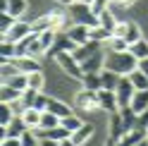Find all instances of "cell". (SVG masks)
I'll return each mask as SVG.
<instances>
[{"mask_svg":"<svg viewBox=\"0 0 148 146\" xmlns=\"http://www.w3.org/2000/svg\"><path fill=\"white\" fill-rule=\"evenodd\" d=\"M136 67H138V60L129 50H124V53H105V70L115 72L119 77H129Z\"/></svg>","mask_w":148,"mask_h":146,"instance_id":"cell-1","label":"cell"},{"mask_svg":"<svg viewBox=\"0 0 148 146\" xmlns=\"http://www.w3.org/2000/svg\"><path fill=\"white\" fill-rule=\"evenodd\" d=\"M36 98H38V91L26 89V91H24V96H22V101H24L26 108H34V105H36Z\"/></svg>","mask_w":148,"mask_h":146,"instance_id":"cell-38","label":"cell"},{"mask_svg":"<svg viewBox=\"0 0 148 146\" xmlns=\"http://www.w3.org/2000/svg\"><path fill=\"white\" fill-rule=\"evenodd\" d=\"M31 34H34V31H31V24H26V22H17L12 29L3 36V39H5V41H12V43H19V41H24L26 36H31Z\"/></svg>","mask_w":148,"mask_h":146,"instance_id":"cell-9","label":"cell"},{"mask_svg":"<svg viewBox=\"0 0 148 146\" xmlns=\"http://www.w3.org/2000/svg\"><path fill=\"white\" fill-rule=\"evenodd\" d=\"M3 84H7V86H12V89H17V91H24L29 89V74H22V72H17L14 77H10L7 81H3Z\"/></svg>","mask_w":148,"mask_h":146,"instance_id":"cell-20","label":"cell"},{"mask_svg":"<svg viewBox=\"0 0 148 146\" xmlns=\"http://www.w3.org/2000/svg\"><path fill=\"white\" fill-rule=\"evenodd\" d=\"M119 117H122V125H124V129H127V132L136 127V120H138V115L132 110V105L122 108V110H119ZM127 132H124V134H127Z\"/></svg>","mask_w":148,"mask_h":146,"instance_id":"cell-21","label":"cell"},{"mask_svg":"<svg viewBox=\"0 0 148 146\" xmlns=\"http://www.w3.org/2000/svg\"><path fill=\"white\" fill-rule=\"evenodd\" d=\"M138 70H141L143 74L148 77V58H146V60H141V62H138Z\"/></svg>","mask_w":148,"mask_h":146,"instance_id":"cell-44","label":"cell"},{"mask_svg":"<svg viewBox=\"0 0 148 146\" xmlns=\"http://www.w3.org/2000/svg\"><path fill=\"white\" fill-rule=\"evenodd\" d=\"M60 5H64V7H72V5H77V0H58Z\"/></svg>","mask_w":148,"mask_h":146,"instance_id":"cell-46","label":"cell"},{"mask_svg":"<svg viewBox=\"0 0 148 146\" xmlns=\"http://www.w3.org/2000/svg\"><path fill=\"white\" fill-rule=\"evenodd\" d=\"M0 55H3V60H14L17 58V43L3 39V43H0Z\"/></svg>","mask_w":148,"mask_h":146,"instance_id":"cell-32","label":"cell"},{"mask_svg":"<svg viewBox=\"0 0 148 146\" xmlns=\"http://www.w3.org/2000/svg\"><path fill=\"white\" fill-rule=\"evenodd\" d=\"M132 110L136 115H143L148 110V91H136L132 98Z\"/></svg>","mask_w":148,"mask_h":146,"instance_id":"cell-18","label":"cell"},{"mask_svg":"<svg viewBox=\"0 0 148 146\" xmlns=\"http://www.w3.org/2000/svg\"><path fill=\"white\" fill-rule=\"evenodd\" d=\"M26 10H29V3L26 0H0V12L12 14L14 19H19Z\"/></svg>","mask_w":148,"mask_h":146,"instance_id":"cell-7","label":"cell"},{"mask_svg":"<svg viewBox=\"0 0 148 146\" xmlns=\"http://www.w3.org/2000/svg\"><path fill=\"white\" fill-rule=\"evenodd\" d=\"M60 125H62V127H64V129H67L69 134H74V132H77V129H79V127L84 125V122H81L77 115H69V117H64V120H60Z\"/></svg>","mask_w":148,"mask_h":146,"instance_id":"cell-36","label":"cell"},{"mask_svg":"<svg viewBox=\"0 0 148 146\" xmlns=\"http://www.w3.org/2000/svg\"><path fill=\"white\" fill-rule=\"evenodd\" d=\"M55 127H60V117L45 110V113H43V117H41V127H38V129L48 132V129H55Z\"/></svg>","mask_w":148,"mask_h":146,"instance_id":"cell-29","label":"cell"},{"mask_svg":"<svg viewBox=\"0 0 148 146\" xmlns=\"http://www.w3.org/2000/svg\"><path fill=\"white\" fill-rule=\"evenodd\" d=\"M48 17H50V22H53V29L60 34V29L64 26V22H67V14H64L62 10H53V12H48Z\"/></svg>","mask_w":148,"mask_h":146,"instance_id":"cell-34","label":"cell"},{"mask_svg":"<svg viewBox=\"0 0 148 146\" xmlns=\"http://www.w3.org/2000/svg\"><path fill=\"white\" fill-rule=\"evenodd\" d=\"M141 141H146V129L134 127V129H129L122 139L117 141V146H136V144H141Z\"/></svg>","mask_w":148,"mask_h":146,"instance_id":"cell-13","label":"cell"},{"mask_svg":"<svg viewBox=\"0 0 148 146\" xmlns=\"http://www.w3.org/2000/svg\"><path fill=\"white\" fill-rule=\"evenodd\" d=\"M10 62L17 67V72H22V74H31V72H38L41 70L38 60H34V58H14Z\"/></svg>","mask_w":148,"mask_h":146,"instance_id":"cell-12","label":"cell"},{"mask_svg":"<svg viewBox=\"0 0 148 146\" xmlns=\"http://www.w3.org/2000/svg\"><path fill=\"white\" fill-rule=\"evenodd\" d=\"M17 22H19V19H14V17L12 14H7V12H3V14H0V34H7V31H10L12 29V26L17 24Z\"/></svg>","mask_w":148,"mask_h":146,"instance_id":"cell-37","label":"cell"},{"mask_svg":"<svg viewBox=\"0 0 148 146\" xmlns=\"http://www.w3.org/2000/svg\"><path fill=\"white\" fill-rule=\"evenodd\" d=\"M38 144H41V139H38L36 132H31V129L22 136V146H38Z\"/></svg>","mask_w":148,"mask_h":146,"instance_id":"cell-40","label":"cell"},{"mask_svg":"<svg viewBox=\"0 0 148 146\" xmlns=\"http://www.w3.org/2000/svg\"><path fill=\"white\" fill-rule=\"evenodd\" d=\"M110 39H112V34H110L108 29H103L100 24L91 29V41H98V43H103V45H105V43H108Z\"/></svg>","mask_w":148,"mask_h":146,"instance_id":"cell-31","label":"cell"},{"mask_svg":"<svg viewBox=\"0 0 148 146\" xmlns=\"http://www.w3.org/2000/svg\"><path fill=\"white\" fill-rule=\"evenodd\" d=\"M0 146H22V139H5L0 141Z\"/></svg>","mask_w":148,"mask_h":146,"instance_id":"cell-43","label":"cell"},{"mask_svg":"<svg viewBox=\"0 0 148 146\" xmlns=\"http://www.w3.org/2000/svg\"><path fill=\"white\" fill-rule=\"evenodd\" d=\"M146 144H148V129H146Z\"/></svg>","mask_w":148,"mask_h":146,"instance_id":"cell-53","label":"cell"},{"mask_svg":"<svg viewBox=\"0 0 148 146\" xmlns=\"http://www.w3.org/2000/svg\"><path fill=\"white\" fill-rule=\"evenodd\" d=\"M105 146H117V141H112V139H108V141H105Z\"/></svg>","mask_w":148,"mask_h":146,"instance_id":"cell-49","label":"cell"},{"mask_svg":"<svg viewBox=\"0 0 148 146\" xmlns=\"http://www.w3.org/2000/svg\"><path fill=\"white\" fill-rule=\"evenodd\" d=\"M129 53H132V55L141 62V60H146L148 58V41L146 39H141V41H136L134 45H129Z\"/></svg>","mask_w":148,"mask_h":146,"instance_id":"cell-26","label":"cell"},{"mask_svg":"<svg viewBox=\"0 0 148 146\" xmlns=\"http://www.w3.org/2000/svg\"><path fill=\"white\" fill-rule=\"evenodd\" d=\"M38 146H60V141H53V139H41Z\"/></svg>","mask_w":148,"mask_h":146,"instance_id":"cell-45","label":"cell"},{"mask_svg":"<svg viewBox=\"0 0 148 146\" xmlns=\"http://www.w3.org/2000/svg\"><path fill=\"white\" fill-rule=\"evenodd\" d=\"M98 22H100V26H103V29H108L110 34H112V31H115V26L119 24V22H117V17L110 12V10H105L103 14H100V17H98Z\"/></svg>","mask_w":148,"mask_h":146,"instance_id":"cell-30","label":"cell"},{"mask_svg":"<svg viewBox=\"0 0 148 146\" xmlns=\"http://www.w3.org/2000/svg\"><path fill=\"white\" fill-rule=\"evenodd\" d=\"M143 36H141V26L138 24H134V22H129L127 24V34H124V41L129 43V45H134L136 41H141Z\"/></svg>","mask_w":148,"mask_h":146,"instance_id":"cell-28","label":"cell"},{"mask_svg":"<svg viewBox=\"0 0 148 146\" xmlns=\"http://www.w3.org/2000/svg\"><path fill=\"white\" fill-rule=\"evenodd\" d=\"M77 3H84V0H77Z\"/></svg>","mask_w":148,"mask_h":146,"instance_id":"cell-54","label":"cell"},{"mask_svg":"<svg viewBox=\"0 0 148 146\" xmlns=\"http://www.w3.org/2000/svg\"><path fill=\"white\" fill-rule=\"evenodd\" d=\"M129 79H132V84H134L136 91H148V77H146L138 67L132 72V74H129Z\"/></svg>","mask_w":148,"mask_h":146,"instance_id":"cell-27","label":"cell"},{"mask_svg":"<svg viewBox=\"0 0 148 146\" xmlns=\"http://www.w3.org/2000/svg\"><path fill=\"white\" fill-rule=\"evenodd\" d=\"M74 103H77L79 110H84V113H96L100 110V103H98V91H79L77 98H74Z\"/></svg>","mask_w":148,"mask_h":146,"instance_id":"cell-4","label":"cell"},{"mask_svg":"<svg viewBox=\"0 0 148 146\" xmlns=\"http://www.w3.org/2000/svg\"><path fill=\"white\" fill-rule=\"evenodd\" d=\"M136 146H148V144H146V141H141V144H136Z\"/></svg>","mask_w":148,"mask_h":146,"instance_id":"cell-52","label":"cell"},{"mask_svg":"<svg viewBox=\"0 0 148 146\" xmlns=\"http://www.w3.org/2000/svg\"><path fill=\"white\" fill-rule=\"evenodd\" d=\"M55 62H58V67L64 72L67 77H72V79H84V70H81V65L77 60H74V55L72 53H60L58 58H55Z\"/></svg>","mask_w":148,"mask_h":146,"instance_id":"cell-3","label":"cell"},{"mask_svg":"<svg viewBox=\"0 0 148 146\" xmlns=\"http://www.w3.org/2000/svg\"><path fill=\"white\" fill-rule=\"evenodd\" d=\"M81 70H84V74H100V72L105 70V50H100L93 58H88L84 65H81Z\"/></svg>","mask_w":148,"mask_h":146,"instance_id":"cell-10","label":"cell"},{"mask_svg":"<svg viewBox=\"0 0 148 146\" xmlns=\"http://www.w3.org/2000/svg\"><path fill=\"white\" fill-rule=\"evenodd\" d=\"M96 3V0H84V5H93Z\"/></svg>","mask_w":148,"mask_h":146,"instance_id":"cell-51","label":"cell"},{"mask_svg":"<svg viewBox=\"0 0 148 146\" xmlns=\"http://www.w3.org/2000/svg\"><path fill=\"white\" fill-rule=\"evenodd\" d=\"M29 89H31V91H38V94H43V89H45V72H43V70L31 72V74H29Z\"/></svg>","mask_w":148,"mask_h":146,"instance_id":"cell-22","label":"cell"},{"mask_svg":"<svg viewBox=\"0 0 148 146\" xmlns=\"http://www.w3.org/2000/svg\"><path fill=\"white\" fill-rule=\"evenodd\" d=\"M60 146H77V144H74V141H72V136H69V139H64V141H60Z\"/></svg>","mask_w":148,"mask_h":146,"instance_id":"cell-48","label":"cell"},{"mask_svg":"<svg viewBox=\"0 0 148 146\" xmlns=\"http://www.w3.org/2000/svg\"><path fill=\"white\" fill-rule=\"evenodd\" d=\"M41 117H43V113H41V110H36V108H29V110L22 115V120H24V125L29 127L31 132H36V129L41 127Z\"/></svg>","mask_w":148,"mask_h":146,"instance_id":"cell-17","label":"cell"},{"mask_svg":"<svg viewBox=\"0 0 148 146\" xmlns=\"http://www.w3.org/2000/svg\"><path fill=\"white\" fill-rule=\"evenodd\" d=\"M132 3H136V0H132Z\"/></svg>","mask_w":148,"mask_h":146,"instance_id":"cell-55","label":"cell"},{"mask_svg":"<svg viewBox=\"0 0 148 146\" xmlns=\"http://www.w3.org/2000/svg\"><path fill=\"white\" fill-rule=\"evenodd\" d=\"M31 31H34V34L55 31V29H53V22H50V17H48V14H43V17H38L36 22H31Z\"/></svg>","mask_w":148,"mask_h":146,"instance_id":"cell-25","label":"cell"},{"mask_svg":"<svg viewBox=\"0 0 148 146\" xmlns=\"http://www.w3.org/2000/svg\"><path fill=\"white\" fill-rule=\"evenodd\" d=\"M119 74H115V72H110V70H103L100 72V84H103V89L105 91H115L117 89V84H119Z\"/></svg>","mask_w":148,"mask_h":146,"instance_id":"cell-19","label":"cell"},{"mask_svg":"<svg viewBox=\"0 0 148 146\" xmlns=\"http://www.w3.org/2000/svg\"><path fill=\"white\" fill-rule=\"evenodd\" d=\"M17 74V67L12 65L10 60H3V81H7L10 77H14Z\"/></svg>","mask_w":148,"mask_h":146,"instance_id":"cell-39","label":"cell"},{"mask_svg":"<svg viewBox=\"0 0 148 146\" xmlns=\"http://www.w3.org/2000/svg\"><path fill=\"white\" fill-rule=\"evenodd\" d=\"M93 132H96V129H93V125H91V122H84L77 132L72 134V141L77 144V146H81V144H86L91 136H93Z\"/></svg>","mask_w":148,"mask_h":146,"instance_id":"cell-15","label":"cell"},{"mask_svg":"<svg viewBox=\"0 0 148 146\" xmlns=\"http://www.w3.org/2000/svg\"><path fill=\"white\" fill-rule=\"evenodd\" d=\"M12 120H14V113H12L10 103H0V127H7Z\"/></svg>","mask_w":148,"mask_h":146,"instance_id":"cell-35","label":"cell"},{"mask_svg":"<svg viewBox=\"0 0 148 146\" xmlns=\"http://www.w3.org/2000/svg\"><path fill=\"white\" fill-rule=\"evenodd\" d=\"M115 94H117L119 110H122V108H127V105H132V98H134V94H136L132 79H129V77H122V79H119V84H117V89H115Z\"/></svg>","mask_w":148,"mask_h":146,"instance_id":"cell-5","label":"cell"},{"mask_svg":"<svg viewBox=\"0 0 148 146\" xmlns=\"http://www.w3.org/2000/svg\"><path fill=\"white\" fill-rule=\"evenodd\" d=\"M119 3H124L127 7H132V5H134V3H132V0H119Z\"/></svg>","mask_w":148,"mask_h":146,"instance_id":"cell-50","label":"cell"},{"mask_svg":"<svg viewBox=\"0 0 148 146\" xmlns=\"http://www.w3.org/2000/svg\"><path fill=\"white\" fill-rule=\"evenodd\" d=\"M81 84H84L86 91H100V89H103V84H100V74H84Z\"/></svg>","mask_w":148,"mask_h":146,"instance_id":"cell-33","label":"cell"},{"mask_svg":"<svg viewBox=\"0 0 148 146\" xmlns=\"http://www.w3.org/2000/svg\"><path fill=\"white\" fill-rule=\"evenodd\" d=\"M48 103H50V98L48 96H45V94H38V98H36V110H41V113H45V110H48Z\"/></svg>","mask_w":148,"mask_h":146,"instance_id":"cell-41","label":"cell"},{"mask_svg":"<svg viewBox=\"0 0 148 146\" xmlns=\"http://www.w3.org/2000/svg\"><path fill=\"white\" fill-rule=\"evenodd\" d=\"M98 103H100V110H105V113H119V103H117V94L115 91L100 89L98 91Z\"/></svg>","mask_w":148,"mask_h":146,"instance_id":"cell-8","label":"cell"},{"mask_svg":"<svg viewBox=\"0 0 148 146\" xmlns=\"http://www.w3.org/2000/svg\"><path fill=\"white\" fill-rule=\"evenodd\" d=\"M124 125H122V117H119V113H112V117H110V136L108 139H112V141H119L124 136Z\"/></svg>","mask_w":148,"mask_h":146,"instance_id":"cell-14","label":"cell"},{"mask_svg":"<svg viewBox=\"0 0 148 146\" xmlns=\"http://www.w3.org/2000/svg\"><path fill=\"white\" fill-rule=\"evenodd\" d=\"M103 50L105 53H124V50H129V43L124 41V39H117V36H112L105 45H103Z\"/></svg>","mask_w":148,"mask_h":146,"instance_id":"cell-24","label":"cell"},{"mask_svg":"<svg viewBox=\"0 0 148 146\" xmlns=\"http://www.w3.org/2000/svg\"><path fill=\"white\" fill-rule=\"evenodd\" d=\"M100 50H103V43H98V41H88V43H84V45H79V48L74 50L72 55H74V60H77L79 65H84L88 58H93L96 53H100Z\"/></svg>","mask_w":148,"mask_h":146,"instance_id":"cell-6","label":"cell"},{"mask_svg":"<svg viewBox=\"0 0 148 146\" xmlns=\"http://www.w3.org/2000/svg\"><path fill=\"white\" fill-rule=\"evenodd\" d=\"M22 96H24L22 91H17V89L7 86V84H3V89H0V103H14V101H19Z\"/></svg>","mask_w":148,"mask_h":146,"instance_id":"cell-23","label":"cell"},{"mask_svg":"<svg viewBox=\"0 0 148 146\" xmlns=\"http://www.w3.org/2000/svg\"><path fill=\"white\" fill-rule=\"evenodd\" d=\"M48 113H53V115H58L60 120H64V117H69V115H72V108L64 103V101L50 98V103H48Z\"/></svg>","mask_w":148,"mask_h":146,"instance_id":"cell-16","label":"cell"},{"mask_svg":"<svg viewBox=\"0 0 148 146\" xmlns=\"http://www.w3.org/2000/svg\"><path fill=\"white\" fill-rule=\"evenodd\" d=\"M67 36H69L77 45H84V43L91 41V29H88V26H81V24H74V26H69Z\"/></svg>","mask_w":148,"mask_h":146,"instance_id":"cell-11","label":"cell"},{"mask_svg":"<svg viewBox=\"0 0 148 146\" xmlns=\"http://www.w3.org/2000/svg\"><path fill=\"white\" fill-rule=\"evenodd\" d=\"M7 139V127H0V141Z\"/></svg>","mask_w":148,"mask_h":146,"instance_id":"cell-47","label":"cell"},{"mask_svg":"<svg viewBox=\"0 0 148 146\" xmlns=\"http://www.w3.org/2000/svg\"><path fill=\"white\" fill-rule=\"evenodd\" d=\"M127 24H129V22H119V24L115 26L112 36H117V39H124V34H127Z\"/></svg>","mask_w":148,"mask_h":146,"instance_id":"cell-42","label":"cell"},{"mask_svg":"<svg viewBox=\"0 0 148 146\" xmlns=\"http://www.w3.org/2000/svg\"><path fill=\"white\" fill-rule=\"evenodd\" d=\"M69 17L74 24H81V26H88V29H93V26H98V14L93 12V7L91 5H84V3H77L69 7Z\"/></svg>","mask_w":148,"mask_h":146,"instance_id":"cell-2","label":"cell"}]
</instances>
